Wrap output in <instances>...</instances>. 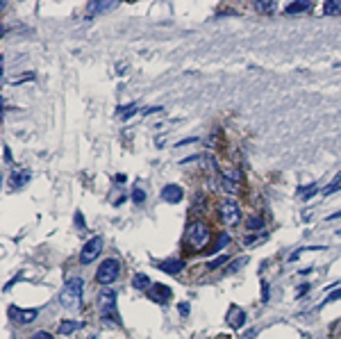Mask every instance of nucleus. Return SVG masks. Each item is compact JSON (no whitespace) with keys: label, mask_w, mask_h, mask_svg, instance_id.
I'll use <instances>...</instances> for the list:
<instances>
[{"label":"nucleus","mask_w":341,"mask_h":339,"mask_svg":"<svg viewBox=\"0 0 341 339\" xmlns=\"http://www.w3.org/2000/svg\"><path fill=\"white\" fill-rule=\"evenodd\" d=\"M82 294H85V280L82 278H68L62 287V294H59V300L66 310H80V303H82Z\"/></svg>","instance_id":"nucleus-1"},{"label":"nucleus","mask_w":341,"mask_h":339,"mask_svg":"<svg viewBox=\"0 0 341 339\" xmlns=\"http://www.w3.org/2000/svg\"><path fill=\"white\" fill-rule=\"evenodd\" d=\"M212 239L210 228L205 226L203 221H193L189 228H187V244H189L193 251H203Z\"/></svg>","instance_id":"nucleus-2"},{"label":"nucleus","mask_w":341,"mask_h":339,"mask_svg":"<svg viewBox=\"0 0 341 339\" xmlns=\"http://www.w3.org/2000/svg\"><path fill=\"white\" fill-rule=\"evenodd\" d=\"M118 273H121L118 259L109 257V259H105V262L100 264V269L96 271V282H100V285H112L114 280L118 278Z\"/></svg>","instance_id":"nucleus-3"},{"label":"nucleus","mask_w":341,"mask_h":339,"mask_svg":"<svg viewBox=\"0 0 341 339\" xmlns=\"http://www.w3.org/2000/svg\"><path fill=\"white\" fill-rule=\"evenodd\" d=\"M218 216H221V221L223 223H228V226H236L239 223V219H241V212H239V205H236L234 200H221L218 203Z\"/></svg>","instance_id":"nucleus-4"},{"label":"nucleus","mask_w":341,"mask_h":339,"mask_svg":"<svg viewBox=\"0 0 341 339\" xmlns=\"http://www.w3.org/2000/svg\"><path fill=\"white\" fill-rule=\"evenodd\" d=\"M98 310H100V317L105 321H109L116 312V292L112 289H105V292L98 296Z\"/></svg>","instance_id":"nucleus-5"},{"label":"nucleus","mask_w":341,"mask_h":339,"mask_svg":"<svg viewBox=\"0 0 341 339\" xmlns=\"http://www.w3.org/2000/svg\"><path fill=\"white\" fill-rule=\"evenodd\" d=\"M100 251H103V237H91V239H89L85 246H82L80 262H82V264H91L93 259L100 255Z\"/></svg>","instance_id":"nucleus-6"},{"label":"nucleus","mask_w":341,"mask_h":339,"mask_svg":"<svg viewBox=\"0 0 341 339\" xmlns=\"http://www.w3.org/2000/svg\"><path fill=\"white\" fill-rule=\"evenodd\" d=\"M37 310H21V307L12 305L9 307V319L12 321H19V323H30V321L37 319Z\"/></svg>","instance_id":"nucleus-7"},{"label":"nucleus","mask_w":341,"mask_h":339,"mask_svg":"<svg viewBox=\"0 0 341 339\" xmlns=\"http://www.w3.org/2000/svg\"><path fill=\"white\" fill-rule=\"evenodd\" d=\"M148 298L155 300V303H166V300L170 298V289L166 285H159V282H155V285L150 287V292H148Z\"/></svg>","instance_id":"nucleus-8"},{"label":"nucleus","mask_w":341,"mask_h":339,"mask_svg":"<svg viewBox=\"0 0 341 339\" xmlns=\"http://www.w3.org/2000/svg\"><path fill=\"white\" fill-rule=\"evenodd\" d=\"M228 323H230V328H234V330L243 328V323H246V312L239 310L236 305H232L228 310Z\"/></svg>","instance_id":"nucleus-9"},{"label":"nucleus","mask_w":341,"mask_h":339,"mask_svg":"<svg viewBox=\"0 0 341 339\" xmlns=\"http://www.w3.org/2000/svg\"><path fill=\"white\" fill-rule=\"evenodd\" d=\"M182 196H184L182 187H177V185H166L164 189H162V198H164L166 203H180Z\"/></svg>","instance_id":"nucleus-10"},{"label":"nucleus","mask_w":341,"mask_h":339,"mask_svg":"<svg viewBox=\"0 0 341 339\" xmlns=\"http://www.w3.org/2000/svg\"><path fill=\"white\" fill-rule=\"evenodd\" d=\"M159 269H162L164 273H170V275H173V273H180V271H182V269H184V262H182V259H164V262L159 264Z\"/></svg>","instance_id":"nucleus-11"},{"label":"nucleus","mask_w":341,"mask_h":339,"mask_svg":"<svg viewBox=\"0 0 341 339\" xmlns=\"http://www.w3.org/2000/svg\"><path fill=\"white\" fill-rule=\"evenodd\" d=\"M27 180H30V171H27V169H14L12 175H9V182H12L14 187L25 185Z\"/></svg>","instance_id":"nucleus-12"},{"label":"nucleus","mask_w":341,"mask_h":339,"mask_svg":"<svg viewBox=\"0 0 341 339\" xmlns=\"http://www.w3.org/2000/svg\"><path fill=\"white\" fill-rule=\"evenodd\" d=\"M114 7H116V2H91V5L86 7V16L91 19L93 14H103L107 9H114Z\"/></svg>","instance_id":"nucleus-13"},{"label":"nucleus","mask_w":341,"mask_h":339,"mask_svg":"<svg viewBox=\"0 0 341 339\" xmlns=\"http://www.w3.org/2000/svg\"><path fill=\"white\" fill-rule=\"evenodd\" d=\"M78 328H82V323L80 321H73V319H66V321H62L59 323V328H57V333L59 335H73Z\"/></svg>","instance_id":"nucleus-14"},{"label":"nucleus","mask_w":341,"mask_h":339,"mask_svg":"<svg viewBox=\"0 0 341 339\" xmlns=\"http://www.w3.org/2000/svg\"><path fill=\"white\" fill-rule=\"evenodd\" d=\"M132 287L134 289H139V292H144V289H150V280H148V275L146 273H137L134 278H132Z\"/></svg>","instance_id":"nucleus-15"},{"label":"nucleus","mask_w":341,"mask_h":339,"mask_svg":"<svg viewBox=\"0 0 341 339\" xmlns=\"http://www.w3.org/2000/svg\"><path fill=\"white\" fill-rule=\"evenodd\" d=\"M309 9V2H291V5L284 7V14H300V12H307Z\"/></svg>","instance_id":"nucleus-16"},{"label":"nucleus","mask_w":341,"mask_h":339,"mask_svg":"<svg viewBox=\"0 0 341 339\" xmlns=\"http://www.w3.org/2000/svg\"><path fill=\"white\" fill-rule=\"evenodd\" d=\"M339 12H341V5L335 2V0H328V2L323 5V14H325V16H332V14H339Z\"/></svg>","instance_id":"nucleus-17"},{"label":"nucleus","mask_w":341,"mask_h":339,"mask_svg":"<svg viewBox=\"0 0 341 339\" xmlns=\"http://www.w3.org/2000/svg\"><path fill=\"white\" fill-rule=\"evenodd\" d=\"M339 189H341V173H339V175H337L335 180H332V182H330L328 187H325V189H323V196H330V193L339 191Z\"/></svg>","instance_id":"nucleus-18"},{"label":"nucleus","mask_w":341,"mask_h":339,"mask_svg":"<svg viewBox=\"0 0 341 339\" xmlns=\"http://www.w3.org/2000/svg\"><path fill=\"white\" fill-rule=\"evenodd\" d=\"M255 9H257V12H262V14H271L273 9H276V2H262V0H257Z\"/></svg>","instance_id":"nucleus-19"},{"label":"nucleus","mask_w":341,"mask_h":339,"mask_svg":"<svg viewBox=\"0 0 341 339\" xmlns=\"http://www.w3.org/2000/svg\"><path fill=\"white\" fill-rule=\"evenodd\" d=\"M264 216H250L248 221H246V226L250 228V230H257V228H264Z\"/></svg>","instance_id":"nucleus-20"},{"label":"nucleus","mask_w":341,"mask_h":339,"mask_svg":"<svg viewBox=\"0 0 341 339\" xmlns=\"http://www.w3.org/2000/svg\"><path fill=\"white\" fill-rule=\"evenodd\" d=\"M228 244H230V237H228V234H218V241L214 244V248H212V251H214V253H218V251H221V248H225Z\"/></svg>","instance_id":"nucleus-21"},{"label":"nucleus","mask_w":341,"mask_h":339,"mask_svg":"<svg viewBox=\"0 0 341 339\" xmlns=\"http://www.w3.org/2000/svg\"><path fill=\"white\" fill-rule=\"evenodd\" d=\"M246 262H248V257H241V259H236V262H232V264H230L228 269H225V273H234L236 269H239V266H241V264H246Z\"/></svg>","instance_id":"nucleus-22"},{"label":"nucleus","mask_w":341,"mask_h":339,"mask_svg":"<svg viewBox=\"0 0 341 339\" xmlns=\"http://www.w3.org/2000/svg\"><path fill=\"white\" fill-rule=\"evenodd\" d=\"M257 241H266V234H253V237H248V239H243V244L250 246V244H257Z\"/></svg>","instance_id":"nucleus-23"},{"label":"nucleus","mask_w":341,"mask_h":339,"mask_svg":"<svg viewBox=\"0 0 341 339\" xmlns=\"http://www.w3.org/2000/svg\"><path fill=\"white\" fill-rule=\"evenodd\" d=\"M225 259H228V255H221V257H216L214 262H210V269H218V266L223 264Z\"/></svg>","instance_id":"nucleus-24"},{"label":"nucleus","mask_w":341,"mask_h":339,"mask_svg":"<svg viewBox=\"0 0 341 339\" xmlns=\"http://www.w3.org/2000/svg\"><path fill=\"white\" fill-rule=\"evenodd\" d=\"M132 198L137 200V203H144V198H146V193L141 191V189H134V193H132Z\"/></svg>","instance_id":"nucleus-25"},{"label":"nucleus","mask_w":341,"mask_h":339,"mask_svg":"<svg viewBox=\"0 0 341 339\" xmlns=\"http://www.w3.org/2000/svg\"><path fill=\"white\" fill-rule=\"evenodd\" d=\"M337 298H341V289H337L335 294H330L328 298H325V303H332V300H337Z\"/></svg>","instance_id":"nucleus-26"},{"label":"nucleus","mask_w":341,"mask_h":339,"mask_svg":"<svg viewBox=\"0 0 341 339\" xmlns=\"http://www.w3.org/2000/svg\"><path fill=\"white\" fill-rule=\"evenodd\" d=\"M32 339H55L50 333H37V335H32Z\"/></svg>","instance_id":"nucleus-27"},{"label":"nucleus","mask_w":341,"mask_h":339,"mask_svg":"<svg viewBox=\"0 0 341 339\" xmlns=\"http://www.w3.org/2000/svg\"><path fill=\"white\" fill-rule=\"evenodd\" d=\"M75 223H78V226H82V228H85V216H82V214H75Z\"/></svg>","instance_id":"nucleus-28"},{"label":"nucleus","mask_w":341,"mask_h":339,"mask_svg":"<svg viewBox=\"0 0 341 339\" xmlns=\"http://www.w3.org/2000/svg\"><path fill=\"white\" fill-rule=\"evenodd\" d=\"M307 289H309V285L298 287V298H300V296H305V294H307Z\"/></svg>","instance_id":"nucleus-29"},{"label":"nucleus","mask_w":341,"mask_h":339,"mask_svg":"<svg viewBox=\"0 0 341 339\" xmlns=\"http://www.w3.org/2000/svg\"><path fill=\"white\" fill-rule=\"evenodd\" d=\"M339 216H341V212H337V214H330L328 219H339Z\"/></svg>","instance_id":"nucleus-30"}]
</instances>
